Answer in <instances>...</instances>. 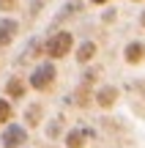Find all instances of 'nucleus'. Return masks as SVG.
I'll return each instance as SVG.
<instances>
[{"instance_id": "7", "label": "nucleus", "mask_w": 145, "mask_h": 148, "mask_svg": "<svg viewBox=\"0 0 145 148\" xmlns=\"http://www.w3.org/2000/svg\"><path fill=\"white\" fill-rule=\"evenodd\" d=\"M93 55H96V44H93V41H85L80 47V52H77V60H80V63H88Z\"/></svg>"}, {"instance_id": "11", "label": "nucleus", "mask_w": 145, "mask_h": 148, "mask_svg": "<svg viewBox=\"0 0 145 148\" xmlns=\"http://www.w3.org/2000/svg\"><path fill=\"white\" fill-rule=\"evenodd\" d=\"M16 8V0H0V11H14Z\"/></svg>"}, {"instance_id": "8", "label": "nucleus", "mask_w": 145, "mask_h": 148, "mask_svg": "<svg viewBox=\"0 0 145 148\" xmlns=\"http://www.w3.org/2000/svg\"><path fill=\"white\" fill-rule=\"evenodd\" d=\"M5 93H8L11 99H19V96L25 93V85H22L19 79H8V82H5Z\"/></svg>"}, {"instance_id": "3", "label": "nucleus", "mask_w": 145, "mask_h": 148, "mask_svg": "<svg viewBox=\"0 0 145 148\" xmlns=\"http://www.w3.org/2000/svg\"><path fill=\"white\" fill-rule=\"evenodd\" d=\"M22 143H25V129H19V126L5 129V134H3V145L5 148H19Z\"/></svg>"}, {"instance_id": "13", "label": "nucleus", "mask_w": 145, "mask_h": 148, "mask_svg": "<svg viewBox=\"0 0 145 148\" xmlns=\"http://www.w3.org/2000/svg\"><path fill=\"white\" fill-rule=\"evenodd\" d=\"M91 3H99V5H101V3H107V0H91Z\"/></svg>"}, {"instance_id": "1", "label": "nucleus", "mask_w": 145, "mask_h": 148, "mask_svg": "<svg viewBox=\"0 0 145 148\" xmlns=\"http://www.w3.org/2000/svg\"><path fill=\"white\" fill-rule=\"evenodd\" d=\"M71 44H74L71 33H55V36L47 41V55L49 58H63V55L71 52Z\"/></svg>"}, {"instance_id": "9", "label": "nucleus", "mask_w": 145, "mask_h": 148, "mask_svg": "<svg viewBox=\"0 0 145 148\" xmlns=\"http://www.w3.org/2000/svg\"><path fill=\"white\" fill-rule=\"evenodd\" d=\"M66 145H69V148H82V145H85V134H82V132H69Z\"/></svg>"}, {"instance_id": "15", "label": "nucleus", "mask_w": 145, "mask_h": 148, "mask_svg": "<svg viewBox=\"0 0 145 148\" xmlns=\"http://www.w3.org/2000/svg\"><path fill=\"white\" fill-rule=\"evenodd\" d=\"M134 3H140V0H134Z\"/></svg>"}, {"instance_id": "14", "label": "nucleus", "mask_w": 145, "mask_h": 148, "mask_svg": "<svg viewBox=\"0 0 145 148\" xmlns=\"http://www.w3.org/2000/svg\"><path fill=\"white\" fill-rule=\"evenodd\" d=\"M142 27H145V14H142Z\"/></svg>"}, {"instance_id": "4", "label": "nucleus", "mask_w": 145, "mask_h": 148, "mask_svg": "<svg viewBox=\"0 0 145 148\" xmlns=\"http://www.w3.org/2000/svg\"><path fill=\"white\" fill-rule=\"evenodd\" d=\"M126 60H129L131 66H134V63H142V60H145V44L131 41L129 47H126Z\"/></svg>"}, {"instance_id": "2", "label": "nucleus", "mask_w": 145, "mask_h": 148, "mask_svg": "<svg viewBox=\"0 0 145 148\" xmlns=\"http://www.w3.org/2000/svg\"><path fill=\"white\" fill-rule=\"evenodd\" d=\"M52 82H55V69H52V66H38V69L33 71V77H30V85L36 90L49 88Z\"/></svg>"}, {"instance_id": "5", "label": "nucleus", "mask_w": 145, "mask_h": 148, "mask_svg": "<svg viewBox=\"0 0 145 148\" xmlns=\"http://www.w3.org/2000/svg\"><path fill=\"white\" fill-rule=\"evenodd\" d=\"M115 96H118L115 88H101L96 93V101H99V107H112L115 104Z\"/></svg>"}, {"instance_id": "6", "label": "nucleus", "mask_w": 145, "mask_h": 148, "mask_svg": "<svg viewBox=\"0 0 145 148\" xmlns=\"http://www.w3.org/2000/svg\"><path fill=\"white\" fill-rule=\"evenodd\" d=\"M16 36V22H0V44H8L11 38Z\"/></svg>"}, {"instance_id": "10", "label": "nucleus", "mask_w": 145, "mask_h": 148, "mask_svg": "<svg viewBox=\"0 0 145 148\" xmlns=\"http://www.w3.org/2000/svg\"><path fill=\"white\" fill-rule=\"evenodd\" d=\"M8 118H11V104L5 99H0V123H5Z\"/></svg>"}, {"instance_id": "12", "label": "nucleus", "mask_w": 145, "mask_h": 148, "mask_svg": "<svg viewBox=\"0 0 145 148\" xmlns=\"http://www.w3.org/2000/svg\"><path fill=\"white\" fill-rule=\"evenodd\" d=\"M38 112H41L38 107H36V110L30 107V110H27V121H30V123H38Z\"/></svg>"}]
</instances>
